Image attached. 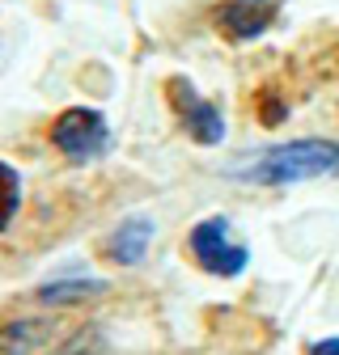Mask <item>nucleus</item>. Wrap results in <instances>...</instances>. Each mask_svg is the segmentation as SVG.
<instances>
[{"instance_id":"obj_1","label":"nucleus","mask_w":339,"mask_h":355,"mask_svg":"<svg viewBox=\"0 0 339 355\" xmlns=\"http://www.w3.org/2000/svg\"><path fill=\"white\" fill-rule=\"evenodd\" d=\"M335 169H339L335 140H288V144H272L238 161L233 178L254 182V187H292V182H310V178H322Z\"/></svg>"},{"instance_id":"obj_2","label":"nucleus","mask_w":339,"mask_h":355,"mask_svg":"<svg viewBox=\"0 0 339 355\" xmlns=\"http://www.w3.org/2000/svg\"><path fill=\"white\" fill-rule=\"evenodd\" d=\"M187 245H191V258L199 262V271L221 275V279L242 275L246 262H250V250L233 237V229H229L225 216H208V220H199V225L191 229V237H187Z\"/></svg>"},{"instance_id":"obj_3","label":"nucleus","mask_w":339,"mask_h":355,"mask_svg":"<svg viewBox=\"0 0 339 355\" xmlns=\"http://www.w3.org/2000/svg\"><path fill=\"white\" fill-rule=\"evenodd\" d=\"M51 144L56 153H64L68 161L85 165V161H98L110 148V127L106 114L94 106H72L51 123Z\"/></svg>"},{"instance_id":"obj_4","label":"nucleus","mask_w":339,"mask_h":355,"mask_svg":"<svg viewBox=\"0 0 339 355\" xmlns=\"http://www.w3.org/2000/svg\"><path fill=\"white\" fill-rule=\"evenodd\" d=\"M165 98H170V106H174V114L183 119L187 136L195 144H221L225 140V114H221V106H212L208 98H199L187 76H170L165 80Z\"/></svg>"},{"instance_id":"obj_5","label":"nucleus","mask_w":339,"mask_h":355,"mask_svg":"<svg viewBox=\"0 0 339 355\" xmlns=\"http://www.w3.org/2000/svg\"><path fill=\"white\" fill-rule=\"evenodd\" d=\"M276 0H221L212 9V26H217L229 42H250L272 30L276 21Z\"/></svg>"},{"instance_id":"obj_6","label":"nucleus","mask_w":339,"mask_h":355,"mask_svg":"<svg viewBox=\"0 0 339 355\" xmlns=\"http://www.w3.org/2000/svg\"><path fill=\"white\" fill-rule=\"evenodd\" d=\"M149 241H153V220L127 216L123 225L106 237V258H110L115 266H136V262H144Z\"/></svg>"},{"instance_id":"obj_7","label":"nucleus","mask_w":339,"mask_h":355,"mask_svg":"<svg viewBox=\"0 0 339 355\" xmlns=\"http://www.w3.org/2000/svg\"><path fill=\"white\" fill-rule=\"evenodd\" d=\"M47 338H51V322L17 318L9 326H0V355H30L38 347H47Z\"/></svg>"},{"instance_id":"obj_8","label":"nucleus","mask_w":339,"mask_h":355,"mask_svg":"<svg viewBox=\"0 0 339 355\" xmlns=\"http://www.w3.org/2000/svg\"><path fill=\"white\" fill-rule=\"evenodd\" d=\"M110 284L106 279H85V275H68V279H51L42 284L34 296L42 304H81V300H94V296H106Z\"/></svg>"},{"instance_id":"obj_9","label":"nucleus","mask_w":339,"mask_h":355,"mask_svg":"<svg viewBox=\"0 0 339 355\" xmlns=\"http://www.w3.org/2000/svg\"><path fill=\"white\" fill-rule=\"evenodd\" d=\"M17 207H22V173L9 161H0V233L13 225Z\"/></svg>"},{"instance_id":"obj_10","label":"nucleus","mask_w":339,"mask_h":355,"mask_svg":"<svg viewBox=\"0 0 339 355\" xmlns=\"http://www.w3.org/2000/svg\"><path fill=\"white\" fill-rule=\"evenodd\" d=\"M56 355H106V343H102L94 330H85V334H76L72 343H64Z\"/></svg>"},{"instance_id":"obj_11","label":"nucleus","mask_w":339,"mask_h":355,"mask_svg":"<svg viewBox=\"0 0 339 355\" xmlns=\"http://www.w3.org/2000/svg\"><path fill=\"white\" fill-rule=\"evenodd\" d=\"M310 355H339V334H335V338H318V343L310 347Z\"/></svg>"}]
</instances>
